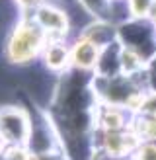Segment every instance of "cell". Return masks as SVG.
Instances as JSON below:
<instances>
[{
  "label": "cell",
  "instance_id": "6da1fadb",
  "mask_svg": "<svg viewBox=\"0 0 156 160\" xmlns=\"http://www.w3.org/2000/svg\"><path fill=\"white\" fill-rule=\"evenodd\" d=\"M45 43L47 35L41 28L29 16H23L6 41V57L14 65H29L37 57H41Z\"/></svg>",
  "mask_w": 156,
  "mask_h": 160
},
{
  "label": "cell",
  "instance_id": "7a4b0ae2",
  "mask_svg": "<svg viewBox=\"0 0 156 160\" xmlns=\"http://www.w3.org/2000/svg\"><path fill=\"white\" fill-rule=\"evenodd\" d=\"M31 135V117L18 106L0 109V142L8 147H27Z\"/></svg>",
  "mask_w": 156,
  "mask_h": 160
},
{
  "label": "cell",
  "instance_id": "3957f363",
  "mask_svg": "<svg viewBox=\"0 0 156 160\" xmlns=\"http://www.w3.org/2000/svg\"><path fill=\"white\" fill-rule=\"evenodd\" d=\"M29 18L41 28L47 39H68L70 31H72L68 10H65L61 4L51 2V0H47L39 8H35L29 14Z\"/></svg>",
  "mask_w": 156,
  "mask_h": 160
},
{
  "label": "cell",
  "instance_id": "277c9868",
  "mask_svg": "<svg viewBox=\"0 0 156 160\" xmlns=\"http://www.w3.org/2000/svg\"><path fill=\"white\" fill-rule=\"evenodd\" d=\"M100 53L101 49L94 41L84 35H78L70 45V68L80 72H94L100 61Z\"/></svg>",
  "mask_w": 156,
  "mask_h": 160
},
{
  "label": "cell",
  "instance_id": "5b68a950",
  "mask_svg": "<svg viewBox=\"0 0 156 160\" xmlns=\"http://www.w3.org/2000/svg\"><path fill=\"white\" fill-rule=\"evenodd\" d=\"M45 70L51 74H65L70 70V45L66 39H47L41 51Z\"/></svg>",
  "mask_w": 156,
  "mask_h": 160
},
{
  "label": "cell",
  "instance_id": "8992f818",
  "mask_svg": "<svg viewBox=\"0 0 156 160\" xmlns=\"http://www.w3.org/2000/svg\"><path fill=\"white\" fill-rule=\"evenodd\" d=\"M129 127L140 142H156V115L133 113Z\"/></svg>",
  "mask_w": 156,
  "mask_h": 160
},
{
  "label": "cell",
  "instance_id": "52a82bcc",
  "mask_svg": "<svg viewBox=\"0 0 156 160\" xmlns=\"http://www.w3.org/2000/svg\"><path fill=\"white\" fill-rule=\"evenodd\" d=\"M129 160H156V142H140Z\"/></svg>",
  "mask_w": 156,
  "mask_h": 160
},
{
  "label": "cell",
  "instance_id": "ba28073f",
  "mask_svg": "<svg viewBox=\"0 0 156 160\" xmlns=\"http://www.w3.org/2000/svg\"><path fill=\"white\" fill-rule=\"evenodd\" d=\"M137 113H144V115H156V90H146L140 109Z\"/></svg>",
  "mask_w": 156,
  "mask_h": 160
},
{
  "label": "cell",
  "instance_id": "9c48e42d",
  "mask_svg": "<svg viewBox=\"0 0 156 160\" xmlns=\"http://www.w3.org/2000/svg\"><path fill=\"white\" fill-rule=\"evenodd\" d=\"M146 72V82H148V90H156V55L146 62L144 67Z\"/></svg>",
  "mask_w": 156,
  "mask_h": 160
},
{
  "label": "cell",
  "instance_id": "30bf717a",
  "mask_svg": "<svg viewBox=\"0 0 156 160\" xmlns=\"http://www.w3.org/2000/svg\"><path fill=\"white\" fill-rule=\"evenodd\" d=\"M14 2L23 14H31L35 8H39L43 2H47V0H14Z\"/></svg>",
  "mask_w": 156,
  "mask_h": 160
},
{
  "label": "cell",
  "instance_id": "8fae6325",
  "mask_svg": "<svg viewBox=\"0 0 156 160\" xmlns=\"http://www.w3.org/2000/svg\"><path fill=\"white\" fill-rule=\"evenodd\" d=\"M109 2H123V0H109Z\"/></svg>",
  "mask_w": 156,
  "mask_h": 160
}]
</instances>
